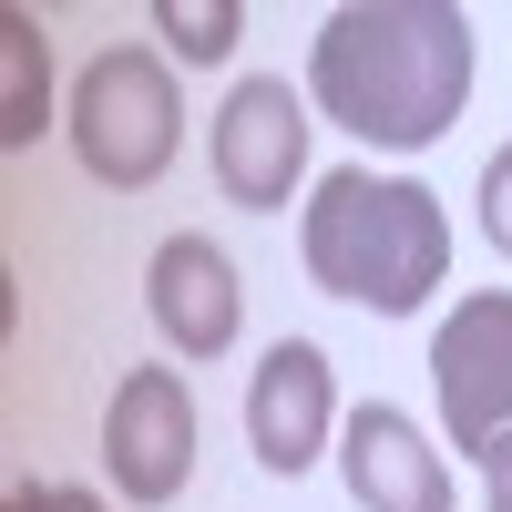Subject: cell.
Listing matches in <instances>:
<instances>
[{
	"instance_id": "1",
	"label": "cell",
	"mask_w": 512,
	"mask_h": 512,
	"mask_svg": "<svg viewBox=\"0 0 512 512\" xmlns=\"http://www.w3.org/2000/svg\"><path fill=\"white\" fill-rule=\"evenodd\" d=\"M308 103L379 154L441 144L472 103V21L451 0H349L308 52Z\"/></svg>"
},
{
	"instance_id": "2",
	"label": "cell",
	"mask_w": 512,
	"mask_h": 512,
	"mask_svg": "<svg viewBox=\"0 0 512 512\" xmlns=\"http://www.w3.org/2000/svg\"><path fill=\"white\" fill-rule=\"evenodd\" d=\"M297 256H308V277L328 297L410 318L420 297L451 277V216H441V195L410 185V175L338 164V175H318L308 216H297Z\"/></svg>"
},
{
	"instance_id": "3",
	"label": "cell",
	"mask_w": 512,
	"mask_h": 512,
	"mask_svg": "<svg viewBox=\"0 0 512 512\" xmlns=\"http://www.w3.org/2000/svg\"><path fill=\"white\" fill-rule=\"evenodd\" d=\"M185 144V103H175V72L164 52L123 41V52H93V72L72 82V154L93 185H154Z\"/></svg>"
},
{
	"instance_id": "4",
	"label": "cell",
	"mask_w": 512,
	"mask_h": 512,
	"mask_svg": "<svg viewBox=\"0 0 512 512\" xmlns=\"http://www.w3.org/2000/svg\"><path fill=\"white\" fill-rule=\"evenodd\" d=\"M431 390H441V431L461 461H482L512 431V287L451 297V318L431 328Z\"/></svg>"
},
{
	"instance_id": "5",
	"label": "cell",
	"mask_w": 512,
	"mask_h": 512,
	"mask_svg": "<svg viewBox=\"0 0 512 512\" xmlns=\"http://www.w3.org/2000/svg\"><path fill=\"white\" fill-rule=\"evenodd\" d=\"M216 185L226 205H246V216H277V205L297 195V175H308V103L287 93V72H256L236 82V93L216 103Z\"/></svg>"
},
{
	"instance_id": "6",
	"label": "cell",
	"mask_w": 512,
	"mask_h": 512,
	"mask_svg": "<svg viewBox=\"0 0 512 512\" xmlns=\"http://www.w3.org/2000/svg\"><path fill=\"white\" fill-rule=\"evenodd\" d=\"M103 472L123 482V502H175L195 472V400L175 369H123V390L103 410Z\"/></svg>"
},
{
	"instance_id": "7",
	"label": "cell",
	"mask_w": 512,
	"mask_h": 512,
	"mask_svg": "<svg viewBox=\"0 0 512 512\" xmlns=\"http://www.w3.org/2000/svg\"><path fill=\"white\" fill-rule=\"evenodd\" d=\"M328 431H349V420H338L328 349L318 338H277V349L256 359V379H246V441H256V461H267L277 482H297L328 451Z\"/></svg>"
},
{
	"instance_id": "8",
	"label": "cell",
	"mask_w": 512,
	"mask_h": 512,
	"mask_svg": "<svg viewBox=\"0 0 512 512\" xmlns=\"http://www.w3.org/2000/svg\"><path fill=\"white\" fill-rule=\"evenodd\" d=\"M338 472H349V502L359 512H451V461L390 400H359L349 410V431H338Z\"/></svg>"
},
{
	"instance_id": "9",
	"label": "cell",
	"mask_w": 512,
	"mask_h": 512,
	"mask_svg": "<svg viewBox=\"0 0 512 512\" xmlns=\"http://www.w3.org/2000/svg\"><path fill=\"white\" fill-rule=\"evenodd\" d=\"M144 308L154 328L175 338L185 359H226L236 328H246V287H236V256L205 246V236H164L154 267H144Z\"/></svg>"
},
{
	"instance_id": "10",
	"label": "cell",
	"mask_w": 512,
	"mask_h": 512,
	"mask_svg": "<svg viewBox=\"0 0 512 512\" xmlns=\"http://www.w3.org/2000/svg\"><path fill=\"white\" fill-rule=\"evenodd\" d=\"M52 123V41L31 11H0V154H31Z\"/></svg>"
},
{
	"instance_id": "11",
	"label": "cell",
	"mask_w": 512,
	"mask_h": 512,
	"mask_svg": "<svg viewBox=\"0 0 512 512\" xmlns=\"http://www.w3.org/2000/svg\"><path fill=\"white\" fill-rule=\"evenodd\" d=\"M154 31L175 41L185 62H226L236 31H246V11H236V0H154Z\"/></svg>"
},
{
	"instance_id": "12",
	"label": "cell",
	"mask_w": 512,
	"mask_h": 512,
	"mask_svg": "<svg viewBox=\"0 0 512 512\" xmlns=\"http://www.w3.org/2000/svg\"><path fill=\"white\" fill-rule=\"evenodd\" d=\"M482 236H492V246L512 256V144H502V154L482 164Z\"/></svg>"
},
{
	"instance_id": "13",
	"label": "cell",
	"mask_w": 512,
	"mask_h": 512,
	"mask_svg": "<svg viewBox=\"0 0 512 512\" xmlns=\"http://www.w3.org/2000/svg\"><path fill=\"white\" fill-rule=\"evenodd\" d=\"M11 512H103V492H82V482H21Z\"/></svg>"
},
{
	"instance_id": "14",
	"label": "cell",
	"mask_w": 512,
	"mask_h": 512,
	"mask_svg": "<svg viewBox=\"0 0 512 512\" xmlns=\"http://www.w3.org/2000/svg\"><path fill=\"white\" fill-rule=\"evenodd\" d=\"M482 512H512V431L482 451Z\"/></svg>"
}]
</instances>
